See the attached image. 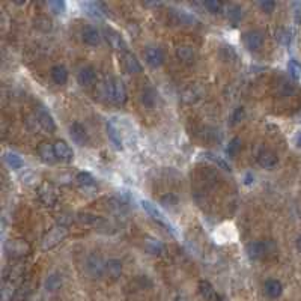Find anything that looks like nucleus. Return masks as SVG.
<instances>
[{
    "instance_id": "41",
    "label": "nucleus",
    "mask_w": 301,
    "mask_h": 301,
    "mask_svg": "<svg viewBox=\"0 0 301 301\" xmlns=\"http://www.w3.org/2000/svg\"><path fill=\"white\" fill-rule=\"evenodd\" d=\"M259 6H260V9H262L264 12H273L274 11V8H276V3L274 2H271V0H265V2H260L259 3Z\"/></svg>"
},
{
    "instance_id": "12",
    "label": "nucleus",
    "mask_w": 301,
    "mask_h": 301,
    "mask_svg": "<svg viewBox=\"0 0 301 301\" xmlns=\"http://www.w3.org/2000/svg\"><path fill=\"white\" fill-rule=\"evenodd\" d=\"M69 134H71V137H72L74 142L78 143V145H82V146L88 145V142H89V137H88L86 128H85L82 124H80V122H74V124H71V127H69Z\"/></svg>"
},
{
    "instance_id": "16",
    "label": "nucleus",
    "mask_w": 301,
    "mask_h": 301,
    "mask_svg": "<svg viewBox=\"0 0 301 301\" xmlns=\"http://www.w3.org/2000/svg\"><path fill=\"white\" fill-rule=\"evenodd\" d=\"M77 80L82 86H91V85L95 83V80H96V71L89 65L80 68V71L77 74Z\"/></svg>"
},
{
    "instance_id": "34",
    "label": "nucleus",
    "mask_w": 301,
    "mask_h": 301,
    "mask_svg": "<svg viewBox=\"0 0 301 301\" xmlns=\"http://www.w3.org/2000/svg\"><path fill=\"white\" fill-rule=\"evenodd\" d=\"M35 27H38L39 30H43V32H48L51 29V20L48 17H38L35 20Z\"/></svg>"
},
{
    "instance_id": "10",
    "label": "nucleus",
    "mask_w": 301,
    "mask_h": 301,
    "mask_svg": "<svg viewBox=\"0 0 301 301\" xmlns=\"http://www.w3.org/2000/svg\"><path fill=\"white\" fill-rule=\"evenodd\" d=\"M54 152H56V157L60 162H65V163H71L72 158H74V152L71 149V146L64 142V140H57L54 143Z\"/></svg>"
},
{
    "instance_id": "38",
    "label": "nucleus",
    "mask_w": 301,
    "mask_h": 301,
    "mask_svg": "<svg viewBox=\"0 0 301 301\" xmlns=\"http://www.w3.org/2000/svg\"><path fill=\"white\" fill-rule=\"evenodd\" d=\"M207 158H208V160H211V162H212V163H215L217 166H220V167H222L223 170H231V166L225 162V160H222V158L215 157L214 154H209V152H208V154H207Z\"/></svg>"
},
{
    "instance_id": "20",
    "label": "nucleus",
    "mask_w": 301,
    "mask_h": 301,
    "mask_svg": "<svg viewBox=\"0 0 301 301\" xmlns=\"http://www.w3.org/2000/svg\"><path fill=\"white\" fill-rule=\"evenodd\" d=\"M50 75L56 85H65L68 82V69L64 65H54L50 71Z\"/></svg>"
},
{
    "instance_id": "31",
    "label": "nucleus",
    "mask_w": 301,
    "mask_h": 301,
    "mask_svg": "<svg viewBox=\"0 0 301 301\" xmlns=\"http://www.w3.org/2000/svg\"><path fill=\"white\" fill-rule=\"evenodd\" d=\"M107 205H109L110 211L115 214H125V211H127V204L124 202V200L116 199V197H112L107 202Z\"/></svg>"
},
{
    "instance_id": "42",
    "label": "nucleus",
    "mask_w": 301,
    "mask_h": 301,
    "mask_svg": "<svg viewBox=\"0 0 301 301\" xmlns=\"http://www.w3.org/2000/svg\"><path fill=\"white\" fill-rule=\"evenodd\" d=\"M278 41L282 43V44H289L291 43V35L286 32V30H280L278 32Z\"/></svg>"
},
{
    "instance_id": "26",
    "label": "nucleus",
    "mask_w": 301,
    "mask_h": 301,
    "mask_svg": "<svg viewBox=\"0 0 301 301\" xmlns=\"http://www.w3.org/2000/svg\"><path fill=\"white\" fill-rule=\"evenodd\" d=\"M60 286H62V277H60L57 273H53L47 277L46 280V289L48 292H56L57 289H60Z\"/></svg>"
},
{
    "instance_id": "5",
    "label": "nucleus",
    "mask_w": 301,
    "mask_h": 301,
    "mask_svg": "<svg viewBox=\"0 0 301 301\" xmlns=\"http://www.w3.org/2000/svg\"><path fill=\"white\" fill-rule=\"evenodd\" d=\"M86 268H88V273L95 278H99L106 274V262H103V259L96 255H91L88 257Z\"/></svg>"
},
{
    "instance_id": "23",
    "label": "nucleus",
    "mask_w": 301,
    "mask_h": 301,
    "mask_svg": "<svg viewBox=\"0 0 301 301\" xmlns=\"http://www.w3.org/2000/svg\"><path fill=\"white\" fill-rule=\"evenodd\" d=\"M143 246H145V250L149 252L151 255H162L163 250H164L162 241L157 239V238H152V236H146L145 238Z\"/></svg>"
},
{
    "instance_id": "24",
    "label": "nucleus",
    "mask_w": 301,
    "mask_h": 301,
    "mask_svg": "<svg viewBox=\"0 0 301 301\" xmlns=\"http://www.w3.org/2000/svg\"><path fill=\"white\" fill-rule=\"evenodd\" d=\"M77 220L82 225H86V226H98V225H103L104 223V220L101 217H98V215H93V214H88V212H82V214H78L77 215Z\"/></svg>"
},
{
    "instance_id": "9",
    "label": "nucleus",
    "mask_w": 301,
    "mask_h": 301,
    "mask_svg": "<svg viewBox=\"0 0 301 301\" xmlns=\"http://www.w3.org/2000/svg\"><path fill=\"white\" fill-rule=\"evenodd\" d=\"M145 60L152 68H158L164 64V53L158 47H148L145 50Z\"/></svg>"
},
{
    "instance_id": "45",
    "label": "nucleus",
    "mask_w": 301,
    "mask_h": 301,
    "mask_svg": "<svg viewBox=\"0 0 301 301\" xmlns=\"http://www.w3.org/2000/svg\"><path fill=\"white\" fill-rule=\"evenodd\" d=\"M297 143L301 146V134H300V136H298V139H297Z\"/></svg>"
},
{
    "instance_id": "7",
    "label": "nucleus",
    "mask_w": 301,
    "mask_h": 301,
    "mask_svg": "<svg viewBox=\"0 0 301 301\" xmlns=\"http://www.w3.org/2000/svg\"><path fill=\"white\" fill-rule=\"evenodd\" d=\"M104 35H106V39H107V43L112 48L115 50H119V51H127V43L124 41V38L122 35H120L119 32H116L115 29L112 27H106L104 29Z\"/></svg>"
},
{
    "instance_id": "6",
    "label": "nucleus",
    "mask_w": 301,
    "mask_h": 301,
    "mask_svg": "<svg viewBox=\"0 0 301 301\" xmlns=\"http://www.w3.org/2000/svg\"><path fill=\"white\" fill-rule=\"evenodd\" d=\"M244 46L250 51H259L264 46V33L259 30H249L244 33Z\"/></svg>"
},
{
    "instance_id": "19",
    "label": "nucleus",
    "mask_w": 301,
    "mask_h": 301,
    "mask_svg": "<svg viewBox=\"0 0 301 301\" xmlns=\"http://www.w3.org/2000/svg\"><path fill=\"white\" fill-rule=\"evenodd\" d=\"M197 289H199V294L204 301H215L217 300V292L208 280H199Z\"/></svg>"
},
{
    "instance_id": "22",
    "label": "nucleus",
    "mask_w": 301,
    "mask_h": 301,
    "mask_svg": "<svg viewBox=\"0 0 301 301\" xmlns=\"http://www.w3.org/2000/svg\"><path fill=\"white\" fill-rule=\"evenodd\" d=\"M283 292V285L278 282V280H267L265 283V294L270 297V298H278Z\"/></svg>"
},
{
    "instance_id": "4",
    "label": "nucleus",
    "mask_w": 301,
    "mask_h": 301,
    "mask_svg": "<svg viewBox=\"0 0 301 301\" xmlns=\"http://www.w3.org/2000/svg\"><path fill=\"white\" fill-rule=\"evenodd\" d=\"M65 236H67V228L59 225V226L53 228V229L46 235V238H44V241H43V247H44L46 250H47V249H53V247H56Z\"/></svg>"
},
{
    "instance_id": "40",
    "label": "nucleus",
    "mask_w": 301,
    "mask_h": 301,
    "mask_svg": "<svg viewBox=\"0 0 301 301\" xmlns=\"http://www.w3.org/2000/svg\"><path fill=\"white\" fill-rule=\"evenodd\" d=\"M244 116H246L244 109H243V107H236V109H235V112H233V115H232V122H233V124L241 122V120L244 119Z\"/></svg>"
},
{
    "instance_id": "36",
    "label": "nucleus",
    "mask_w": 301,
    "mask_h": 301,
    "mask_svg": "<svg viewBox=\"0 0 301 301\" xmlns=\"http://www.w3.org/2000/svg\"><path fill=\"white\" fill-rule=\"evenodd\" d=\"M288 69H289V74H291V77H292V78L298 80V78L301 77V65L297 62L295 59H291V60H289V64H288Z\"/></svg>"
},
{
    "instance_id": "35",
    "label": "nucleus",
    "mask_w": 301,
    "mask_h": 301,
    "mask_svg": "<svg viewBox=\"0 0 301 301\" xmlns=\"http://www.w3.org/2000/svg\"><path fill=\"white\" fill-rule=\"evenodd\" d=\"M241 149V139L239 137H233L231 142H229V146L226 148V154L229 157H233L238 154V151Z\"/></svg>"
},
{
    "instance_id": "13",
    "label": "nucleus",
    "mask_w": 301,
    "mask_h": 301,
    "mask_svg": "<svg viewBox=\"0 0 301 301\" xmlns=\"http://www.w3.org/2000/svg\"><path fill=\"white\" fill-rule=\"evenodd\" d=\"M247 253L250 259H262L268 253V244L264 241H253L247 246Z\"/></svg>"
},
{
    "instance_id": "14",
    "label": "nucleus",
    "mask_w": 301,
    "mask_h": 301,
    "mask_svg": "<svg viewBox=\"0 0 301 301\" xmlns=\"http://www.w3.org/2000/svg\"><path fill=\"white\" fill-rule=\"evenodd\" d=\"M38 155L47 164H54L57 162V157H56V152H54V145H50V143H41L38 146Z\"/></svg>"
},
{
    "instance_id": "30",
    "label": "nucleus",
    "mask_w": 301,
    "mask_h": 301,
    "mask_svg": "<svg viewBox=\"0 0 301 301\" xmlns=\"http://www.w3.org/2000/svg\"><path fill=\"white\" fill-rule=\"evenodd\" d=\"M243 17H244V12H243V9H241L238 5H231L228 8V18H229L231 23L238 24L241 20H243Z\"/></svg>"
},
{
    "instance_id": "15",
    "label": "nucleus",
    "mask_w": 301,
    "mask_h": 301,
    "mask_svg": "<svg viewBox=\"0 0 301 301\" xmlns=\"http://www.w3.org/2000/svg\"><path fill=\"white\" fill-rule=\"evenodd\" d=\"M82 38L83 43L91 46V47H96L101 43V35H99V30L95 29L93 26H86L82 32Z\"/></svg>"
},
{
    "instance_id": "29",
    "label": "nucleus",
    "mask_w": 301,
    "mask_h": 301,
    "mask_svg": "<svg viewBox=\"0 0 301 301\" xmlns=\"http://www.w3.org/2000/svg\"><path fill=\"white\" fill-rule=\"evenodd\" d=\"M140 99H142V104L143 106H146V107H154L155 106V103H157V92L154 91V89H151V88H148V89H145L143 92H142V95H140Z\"/></svg>"
},
{
    "instance_id": "2",
    "label": "nucleus",
    "mask_w": 301,
    "mask_h": 301,
    "mask_svg": "<svg viewBox=\"0 0 301 301\" xmlns=\"http://www.w3.org/2000/svg\"><path fill=\"white\" fill-rule=\"evenodd\" d=\"M142 208L146 211V214H148L152 220H155L158 225H162L163 228H166V229L170 231V232H175V231H173V226H172L170 222H169V218L157 208V205L151 204L149 200H143V202H142Z\"/></svg>"
},
{
    "instance_id": "43",
    "label": "nucleus",
    "mask_w": 301,
    "mask_h": 301,
    "mask_svg": "<svg viewBox=\"0 0 301 301\" xmlns=\"http://www.w3.org/2000/svg\"><path fill=\"white\" fill-rule=\"evenodd\" d=\"M297 250H298V252L301 253V235H300V236L297 238Z\"/></svg>"
},
{
    "instance_id": "25",
    "label": "nucleus",
    "mask_w": 301,
    "mask_h": 301,
    "mask_svg": "<svg viewBox=\"0 0 301 301\" xmlns=\"http://www.w3.org/2000/svg\"><path fill=\"white\" fill-rule=\"evenodd\" d=\"M5 162H6V164H8L11 169H14V170L22 169L23 164H24L23 158L20 157L18 154H14V152H6V154H5Z\"/></svg>"
},
{
    "instance_id": "18",
    "label": "nucleus",
    "mask_w": 301,
    "mask_h": 301,
    "mask_svg": "<svg viewBox=\"0 0 301 301\" xmlns=\"http://www.w3.org/2000/svg\"><path fill=\"white\" fill-rule=\"evenodd\" d=\"M176 57L181 60L183 64H187V65H191L196 62V51L193 47L190 46H179L176 48Z\"/></svg>"
},
{
    "instance_id": "1",
    "label": "nucleus",
    "mask_w": 301,
    "mask_h": 301,
    "mask_svg": "<svg viewBox=\"0 0 301 301\" xmlns=\"http://www.w3.org/2000/svg\"><path fill=\"white\" fill-rule=\"evenodd\" d=\"M107 96L110 98V101L116 106H122L127 101V88L124 85L122 80L119 78H112L106 86Z\"/></svg>"
},
{
    "instance_id": "32",
    "label": "nucleus",
    "mask_w": 301,
    "mask_h": 301,
    "mask_svg": "<svg viewBox=\"0 0 301 301\" xmlns=\"http://www.w3.org/2000/svg\"><path fill=\"white\" fill-rule=\"evenodd\" d=\"M86 9L89 11V15L95 17V18H103L104 17V9H103V5H99V3H86L85 5Z\"/></svg>"
},
{
    "instance_id": "37",
    "label": "nucleus",
    "mask_w": 301,
    "mask_h": 301,
    "mask_svg": "<svg viewBox=\"0 0 301 301\" xmlns=\"http://www.w3.org/2000/svg\"><path fill=\"white\" fill-rule=\"evenodd\" d=\"M204 6L212 14H218V12H222V9H223V3L217 2V0H209V2H205Z\"/></svg>"
},
{
    "instance_id": "3",
    "label": "nucleus",
    "mask_w": 301,
    "mask_h": 301,
    "mask_svg": "<svg viewBox=\"0 0 301 301\" xmlns=\"http://www.w3.org/2000/svg\"><path fill=\"white\" fill-rule=\"evenodd\" d=\"M33 117H35V124L41 130H44L47 133H54L56 124L53 120V116L46 109H43V107L36 109L35 113H33Z\"/></svg>"
},
{
    "instance_id": "33",
    "label": "nucleus",
    "mask_w": 301,
    "mask_h": 301,
    "mask_svg": "<svg viewBox=\"0 0 301 301\" xmlns=\"http://www.w3.org/2000/svg\"><path fill=\"white\" fill-rule=\"evenodd\" d=\"M29 292H30L29 285H23V286H20V288H18V289L12 294L11 301H24V300H26V297L29 295Z\"/></svg>"
},
{
    "instance_id": "21",
    "label": "nucleus",
    "mask_w": 301,
    "mask_h": 301,
    "mask_svg": "<svg viewBox=\"0 0 301 301\" xmlns=\"http://www.w3.org/2000/svg\"><path fill=\"white\" fill-rule=\"evenodd\" d=\"M106 274L113 280L119 278L122 274V262L119 259H109L106 262Z\"/></svg>"
},
{
    "instance_id": "17",
    "label": "nucleus",
    "mask_w": 301,
    "mask_h": 301,
    "mask_svg": "<svg viewBox=\"0 0 301 301\" xmlns=\"http://www.w3.org/2000/svg\"><path fill=\"white\" fill-rule=\"evenodd\" d=\"M122 64H124V68L130 72V74H139L142 72V65L137 60V57L130 53V51H125L124 56H122Z\"/></svg>"
},
{
    "instance_id": "28",
    "label": "nucleus",
    "mask_w": 301,
    "mask_h": 301,
    "mask_svg": "<svg viewBox=\"0 0 301 301\" xmlns=\"http://www.w3.org/2000/svg\"><path fill=\"white\" fill-rule=\"evenodd\" d=\"M107 134H109V139L112 140V143H113L117 149L122 148V139H120V133H119V130L115 127L113 122H109V124H107Z\"/></svg>"
},
{
    "instance_id": "44",
    "label": "nucleus",
    "mask_w": 301,
    "mask_h": 301,
    "mask_svg": "<svg viewBox=\"0 0 301 301\" xmlns=\"http://www.w3.org/2000/svg\"><path fill=\"white\" fill-rule=\"evenodd\" d=\"M246 184H252V175L250 173L246 176Z\"/></svg>"
},
{
    "instance_id": "39",
    "label": "nucleus",
    "mask_w": 301,
    "mask_h": 301,
    "mask_svg": "<svg viewBox=\"0 0 301 301\" xmlns=\"http://www.w3.org/2000/svg\"><path fill=\"white\" fill-rule=\"evenodd\" d=\"M48 8L54 14H62L65 11V3L60 2V0H54V2H48Z\"/></svg>"
},
{
    "instance_id": "11",
    "label": "nucleus",
    "mask_w": 301,
    "mask_h": 301,
    "mask_svg": "<svg viewBox=\"0 0 301 301\" xmlns=\"http://www.w3.org/2000/svg\"><path fill=\"white\" fill-rule=\"evenodd\" d=\"M38 197L47 207H53L57 202V193L53 188V185H50V184H44L38 190Z\"/></svg>"
},
{
    "instance_id": "27",
    "label": "nucleus",
    "mask_w": 301,
    "mask_h": 301,
    "mask_svg": "<svg viewBox=\"0 0 301 301\" xmlns=\"http://www.w3.org/2000/svg\"><path fill=\"white\" fill-rule=\"evenodd\" d=\"M75 181H77V184L80 187H83V188H91V187H95V178L88 173V172H80L77 176H75Z\"/></svg>"
},
{
    "instance_id": "8",
    "label": "nucleus",
    "mask_w": 301,
    "mask_h": 301,
    "mask_svg": "<svg viewBox=\"0 0 301 301\" xmlns=\"http://www.w3.org/2000/svg\"><path fill=\"white\" fill-rule=\"evenodd\" d=\"M256 160H257V164L264 169H273L278 163L277 154L271 149H260Z\"/></svg>"
}]
</instances>
